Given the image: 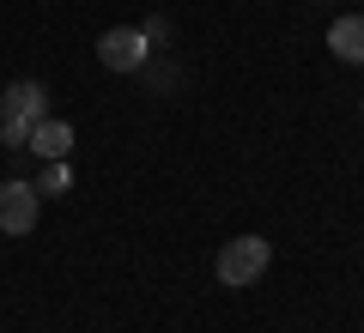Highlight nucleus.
<instances>
[{"mask_svg":"<svg viewBox=\"0 0 364 333\" xmlns=\"http://www.w3.org/2000/svg\"><path fill=\"white\" fill-rule=\"evenodd\" d=\"M49 116V91L37 85V79H13V85L0 91V146L6 152H25L31 128Z\"/></svg>","mask_w":364,"mask_h":333,"instance_id":"obj_1","label":"nucleus"},{"mask_svg":"<svg viewBox=\"0 0 364 333\" xmlns=\"http://www.w3.org/2000/svg\"><path fill=\"white\" fill-rule=\"evenodd\" d=\"M67 182H73V170H67V158H61V164H49V170H43L37 194H67Z\"/></svg>","mask_w":364,"mask_h":333,"instance_id":"obj_7","label":"nucleus"},{"mask_svg":"<svg viewBox=\"0 0 364 333\" xmlns=\"http://www.w3.org/2000/svg\"><path fill=\"white\" fill-rule=\"evenodd\" d=\"M328 49H334L340 61L364 67V13H352V18H334V31H328Z\"/></svg>","mask_w":364,"mask_h":333,"instance_id":"obj_6","label":"nucleus"},{"mask_svg":"<svg viewBox=\"0 0 364 333\" xmlns=\"http://www.w3.org/2000/svg\"><path fill=\"white\" fill-rule=\"evenodd\" d=\"M37 182H6L0 188V231L6 236H25V231H37Z\"/></svg>","mask_w":364,"mask_h":333,"instance_id":"obj_4","label":"nucleus"},{"mask_svg":"<svg viewBox=\"0 0 364 333\" xmlns=\"http://www.w3.org/2000/svg\"><path fill=\"white\" fill-rule=\"evenodd\" d=\"M267 261H273L267 236H231V243L219 249V261H213V279L231 285V291H243V285H255L261 273H267Z\"/></svg>","mask_w":364,"mask_h":333,"instance_id":"obj_2","label":"nucleus"},{"mask_svg":"<svg viewBox=\"0 0 364 333\" xmlns=\"http://www.w3.org/2000/svg\"><path fill=\"white\" fill-rule=\"evenodd\" d=\"M358 116H364V103H358Z\"/></svg>","mask_w":364,"mask_h":333,"instance_id":"obj_8","label":"nucleus"},{"mask_svg":"<svg viewBox=\"0 0 364 333\" xmlns=\"http://www.w3.org/2000/svg\"><path fill=\"white\" fill-rule=\"evenodd\" d=\"M25 152H37V158H49V164H61V158L73 152V128H67V121H55V116H43L37 128H31Z\"/></svg>","mask_w":364,"mask_h":333,"instance_id":"obj_5","label":"nucleus"},{"mask_svg":"<svg viewBox=\"0 0 364 333\" xmlns=\"http://www.w3.org/2000/svg\"><path fill=\"white\" fill-rule=\"evenodd\" d=\"M146 55H152V37H146V31H134V25H116V31H104V37H97V61H104L109 73H140Z\"/></svg>","mask_w":364,"mask_h":333,"instance_id":"obj_3","label":"nucleus"}]
</instances>
